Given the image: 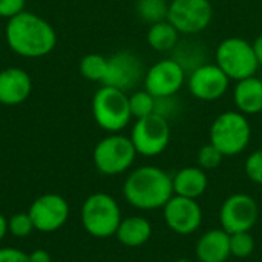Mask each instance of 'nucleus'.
Here are the masks:
<instances>
[{
    "instance_id": "0eeeda50",
    "label": "nucleus",
    "mask_w": 262,
    "mask_h": 262,
    "mask_svg": "<svg viewBox=\"0 0 262 262\" xmlns=\"http://www.w3.org/2000/svg\"><path fill=\"white\" fill-rule=\"evenodd\" d=\"M137 155L130 137L111 134L97 143L92 158L103 175H120L134 164Z\"/></svg>"
},
{
    "instance_id": "4be33fe9",
    "label": "nucleus",
    "mask_w": 262,
    "mask_h": 262,
    "mask_svg": "<svg viewBox=\"0 0 262 262\" xmlns=\"http://www.w3.org/2000/svg\"><path fill=\"white\" fill-rule=\"evenodd\" d=\"M135 11L143 21L154 25L167 20L169 3L166 0H137Z\"/></svg>"
},
{
    "instance_id": "9b49d317",
    "label": "nucleus",
    "mask_w": 262,
    "mask_h": 262,
    "mask_svg": "<svg viewBox=\"0 0 262 262\" xmlns=\"http://www.w3.org/2000/svg\"><path fill=\"white\" fill-rule=\"evenodd\" d=\"M143 81L144 89L155 98L173 97L186 81V71L177 60L164 58L146 71Z\"/></svg>"
},
{
    "instance_id": "a211bd4d",
    "label": "nucleus",
    "mask_w": 262,
    "mask_h": 262,
    "mask_svg": "<svg viewBox=\"0 0 262 262\" xmlns=\"http://www.w3.org/2000/svg\"><path fill=\"white\" fill-rule=\"evenodd\" d=\"M236 109L244 115H256L262 112V80L256 75L236 81L233 91Z\"/></svg>"
},
{
    "instance_id": "6ab92c4d",
    "label": "nucleus",
    "mask_w": 262,
    "mask_h": 262,
    "mask_svg": "<svg viewBox=\"0 0 262 262\" xmlns=\"http://www.w3.org/2000/svg\"><path fill=\"white\" fill-rule=\"evenodd\" d=\"M207 175L206 170L198 167H184L172 177L173 184V195L186 196L196 200L200 198L207 189Z\"/></svg>"
},
{
    "instance_id": "2f4dec72",
    "label": "nucleus",
    "mask_w": 262,
    "mask_h": 262,
    "mask_svg": "<svg viewBox=\"0 0 262 262\" xmlns=\"http://www.w3.org/2000/svg\"><path fill=\"white\" fill-rule=\"evenodd\" d=\"M253 48H255V54H256L258 63H259V66H262V35L256 37V40L253 41Z\"/></svg>"
},
{
    "instance_id": "7ed1b4c3",
    "label": "nucleus",
    "mask_w": 262,
    "mask_h": 262,
    "mask_svg": "<svg viewBox=\"0 0 262 262\" xmlns=\"http://www.w3.org/2000/svg\"><path fill=\"white\" fill-rule=\"evenodd\" d=\"M80 216L84 230L95 238H109L115 235L121 223V210L117 200L103 192L92 193L86 198Z\"/></svg>"
},
{
    "instance_id": "c85d7f7f",
    "label": "nucleus",
    "mask_w": 262,
    "mask_h": 262,
    "mask_svg": "<svg viewBox=\"0 0 262 262\" xmlns=\"http://www.w3.org/2000/svg\"><path fill=\"white\" fill-rule=\"evenodd\" d=\"M26 0H0V17L11 18L25 11Z\"/></svg>"
},
{
    "instance_id": "a878e982",
    "label": "nucleus",
    "mask_w": 262,
    "mask_h": 262,
    "mask_svg": "<svg viewBox=\"0 0 262 262\" xmlns=\"http://www.w3.org/2000/svg\"><path fill=\"white\" fill-rule=\"evenodd\" d=\"M255 250V239L250 232L230 235V255L235 258H247Z\"/></svg>"
},
{
    "instance_id": "ddd939ff",
    "label": "nucleus",
    "mask_w": 262,
    "mask_h": 262,
    "mask_svg": "<svg viewBox=\"0 0 262 262\" xmlns=\"http://www.w3.org/2000/svg\"><path fill=\"white\" fill-rule=\"evenodd\" d=\"M258 204L246 193H236L229 196L220 210V223L223 230L229 235L239 232H250L258 221Z\"/></svg>"
},
{
    "instance_id": "f03ea898",
    "label": "nucleus",
    "mask_w": 262,
    "mask_h": 262,
    "mask_svg": "<svg viewBox=\"0 0 262 262\" xmlns=\"http://www.w3.org/2000/svg\"><path fill=\"white\" fill-rule=\"evenodd\" d=\"M123 193L126 201L140 210H155L164 207L173 196L172 177L160 167L143 166L129 173Z\"/></svg>"
},
{
    "instance_id": "c756f323",
    "label": "nucleus",
    "mask_w": 262,
    "mask_h": 262,
    "mask_svg": "<svg viewBox=\"0 0 262 262\" xmlns=\"http://www.w3.org/2000/svg\"><path fill=\"white\" fill-rule=\"evenodd\" d=\"M0 262H31L29 255L15 247H2L0 249Z\"/></svg>"
},
{
    "instance_id": "f257e3e1",
    "label": "nucleus",
    "mask_w": 262,
    "mask_h": 262,
    "mask_svg": "<svg viewBox=\"0 0 262 262\" xmlns=\"http://www.w3.org/2000/svg\"><path fill=\"white\" fill-rule=\"evenodd\" d=\"M5 37L11 51L26 58L45 57L57 45V32L52 25L29 11H21L8 20Z\"/></svg>"
},
{
    "instance_id": "5701e85b",
    "label": "nucleus",
    "mask_w": 262,
    "mask_h": 262,
    "mask_svg": "<svg viewBox=\"0 0 262 262\" xmlns=\"http://www.w3.org/2000/svg\"><path fill=\"white\" fill-rule=\"evenodd\" d=\"M80 74L89 81L103 83L107 71V58L101 54H88L80 60Z\"/></svg>"
},
{
    "instance_id": "1a4fd4ad",
    "label": "nucleus",
    "mask_w": 262,
    "mask_h": 262,
    "mask_svg": "<svg viewBox=\"0 0 262 262\" xmlns=\"http://www.w3.org/2000/svg\"><path fill=\"white\" fill-rule=\"evenodd\" d=\"M213 18V6L210 0H170L167 21H170L180 34L195 35L204 31Z\"/></svg>"
},
{
    "instance_id": "20e7f679",
    "label": "nucleus",
    "mask_w": 262,
    "mask_h": 262,
    "mask_svg": "<svg viewBox=\"0 0 262 262\" xmlns=\"http://www.w3.org/2000/svg\"><path fill=\"white\" fill-rule=\"evenodd\" d=\"M92 115L95 123L103 130L109 134H118L129 124L132 118L127 94L117 88L103 84L94 94Z\"/></svg>"
},
{
    "instance_id": "6e6552de",
    "label": "nucleus",
    "mask_w": 262,
    "mask_h": 262,
    "mask_svg": "<svg viewBox=\"0 0 262 262\" xmlns=\"http://www.w3.org/2000/svg\"><path fill=\"white\" fill-rule=\"evenodd\" d=\"M130 140L137 154L143 157H157L166 150L170 141L169 120L160 114H150L138 118L132 127Z\"/></svg>"
},
{
    "instance_id": "f8f14e48",
    "label": "nucleus",
    "mask_w": 262,
    "mask_h": 262,
    "mask_svg": "<svg viewBox=\"0 0 262 262\" xmlns=\"http://www.w3.org/2000/svg\"><path fill=\"white\" fill-rule=\"evenodd\" d=\"M28 213L37 232L54 233L66 224L69 218V204L58 193H45L32 201Z\"/></svg>"
},
{
    "instance_id": "bb28decb",
    "label": "nucleus",
    "mask_w": 262,
    "mask_h": 262,
    "mask_svg": "<svg viewBox=\"0 0 262 262\" xmlns=\"http://www.w3.org/2000/svg\"><path fill=\"white\" fill-rule=\"evenodd\" d=\"M223 152L215 147L212 143L204 144L200 150H198V166L203 170H212L216 169L221 163H223Z\"/></svg>"
},
{
    "instance_id": "cd10ccee",
    "label": "nucleus",
    "mask_w": 262,
    "mask_h": 262,
    "mask_svg": "<svg viewBox=\"0 0 262 262\" xmlns=\"http://www.w3.org/2000/svg\"><path fill=\"white\" fill-rule=\"evenodd\" d=\"M244 170L250 181L262 184V149H258L249 155L244 164Z\"/></svg>"
},
{
    "instance_id": "72a5a7b5",
    "label": "nucleus",
    "mask_w": 262,
    "mask_h": 262,
    "mask_svg": "<svg viewBox=\"0 0 262 262\" xmlns=\"http://www.w3.org/2000/svg\"><path fill=\"white\" fill-rule=\"evenodd\" d=\"M177 262H192L190 259H186V258H183V259H178Z\"/></svg>"
},
{
    "instance_id": "423d86ee",
    "label": "nucleus",
    "mask_w": 262,
    "mask_h": 262,
    "mask_svg": "<svg viewBox=\"0 0 262 262\" xmlns=\"http://www.w3.org/2000/svg\"><path fill=\"white\" fill-rule=\"evenodd\" d=\"M250 137V123L239 111H227L218 115L210 127V143L218 147L224 157L241 154L249 146Z\"/></svg>"
},
{
    "instance_id": "473e14b6",
    "label": "nucleus",
    "mask_w": 262,
    "mask_h": 262,
    "mask_svg": "<svg viewBox=\"0 0 262 262\" xmlns=\"http://www.w3.org/2000/svg\"><path fill=\"white\" fill-rule=\"evenodd\" d=\"M6 233H8V218L3 213H0V243L3 241Z\"/></svg>"
},
{
    "instance_id": "aec40b11",
    "label": "nucleus",
    "mask_w": 262,
    "mask_h": 262,
    "mask_svg": "<svg viewBox=\"0 0 262 262\" xmlns=\"http://www.w3.org/2000/svg\"><path fill=\"white\" fill-rule=\"evenodd\" d=\"M152 226L143 216H129L121 220L117 229V239L126 247H140L150 239Z\"/></svg>"
},
{
    "instance_id": "4468645a",
    "label": "nucleus",
    "mask_w": 262,
    "mask_h": 262,
    "mask_svg": "<svg viewBox=\"0 0 262 262\" xmlns=\"http://www.w3.org/2000/svg\"><path fill=\"white\" fill-rule=\"evenodd\" d=\"M230 78L215 63H204L189 74V91L201 101H216L229 89Z\"/></svg>"
},
{
    "instance_id": "b1692460",
    "label": "nucleus",
    "mask_w": 262,
    "mask_h": 262,
    "mask_svg": "<svg viewBox=\"0 0 262 262\" xmlns=\"http://www.w3.org/2000/svg\"><path fill=\"white\" fill-rule=\"evenodd\" d=\"M155 103H157V98L149 94L146 89L143 91H135L132 95H129V107H130V114L132 117H135L137 120L138 118H143V117H147L150 114L155 112Z\"/></svg>"
},
{
    "instance_id": "393cba45",
    "label": "nucleus",
    "mask_w": 262,
    "mask_h": 262,
    "mask_svg": "<svg viewBox=\"0 0 262 262\" xmlns=\"http://www.w3.org/2000/svg\"><path fill=\"white\" fill-rule=\"evenodd\" d=\"M35 230L34 223L28 212H17L8 218V233L15 238H26Z\"/></svg>"
},
{
    "instance_id": "9d476101",
    "label": "nucleus",
    "mask_w": 262,
    "mask_h": 262,
    "mask_svg": "<svg viewBox=\"0 0 262 262\" xmlns=\"http://www.w3.org/2000/svg\"><path fill=\"white\" fill-rule=\"evenodd\" d=\"M144 74L143 61L135 52L120 51L107 58V71L103 84L127 92L144 80Z\"/></svg>"
},
{
    "instance_id": "412c9836",
    "label": "nucleus",
    "mask_w": 262,
    "mask_h": 262,
    "mask_svg": "<svg viewBox=\"0 0 262 262\" xmlns=\"http://www.w3.org/2000/svg\"><path fill=\"white\" fill-rule=\"evenodd\" d=\"M146 38L149 46L157 52H167L175 49L180 43V32L170 21L163 20L149 26Z\"/></svg>"
},
{
    "instance_id": "7c9ffc66",
    "label": "nucleus",
    "mask_w": 262,
    "mask_h": 262,
    "mask_svg": "<svg viewBox=\"0 0 262 262\" xmlns=\"http://www.w3.org/2000/svg\"><path fill=\"white\" fill-rule=\"evenodd\" d=\"M29 255V261L31 262H51V255L46 252V250H43V249H35V250H32L31 253H28Z\"/></svg>"
},
{
    "instance_id": "39448f33",
    "label": "nucleus",
    "mask_w": 262,
    "mask_h": 262,
    "mask_svg": "<svg viewBox=\"0 0 262 262\" xmlns=\"http://www.w3.org/2000/svg\"><path fill=\"white\" fill-rule=\"evenodd\" d=\"M215 60L221 71L235 81L253 77L259 68L253 43L243 37L224 38L216 48Z\"/></svg>"
},
{
    "instance_id": "2eb2a0df",
    "label": "nucleus",
    "mask_w": 262,
    "mask_h": 262,
    "mask_svg": "<svg viewBox=\"0 0 262 262\" xmlns=\"http://www.w3.org/2000/svg\"><path fill=\"white\" fill-rule=\"evenodd\" d=\"M163 209L166 224L180 235H190L201 226L203 210L196 200L173 195Z\"/></svg>"
},
{
    "instance_id": "dca6fc26",
    "label": "nucleus",
    "mask_w": 262,
    "mask_h": 262,
    "mask_svg": "<svg viewBox=\"0 0 262 262\" xmlns=\"http://www.w3.org/2000/svg\"><path fill=\"white\" fill-rule=\"evenodd\" d=\"M32 92V78L21 68L0 71V104L17 106L28 100Z\"/></svg>"
},
{
    "instance_id": "f3484780",
    "label": "nucleus",
    "mask_w": 262,
    "mask_h": 262,
    "mask_svg": "<svg viewBox=\"0 0 262 262\" xmlns=\"http://www.w3.org/2000/svg\"><path fill=\"white\" fill-rule=\"evenodd\" d=\"M196 258L201 262H226L230 255V235L223 230H209L196 243Z\"/></svg>"
}]
</instances>
